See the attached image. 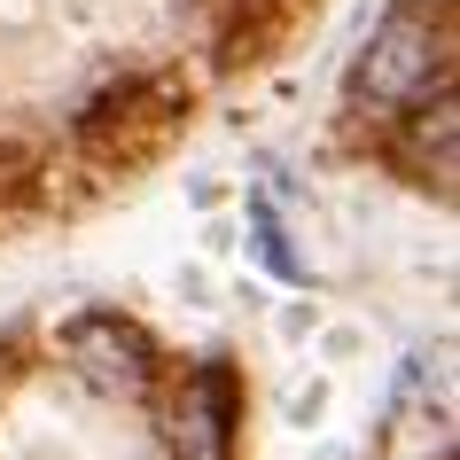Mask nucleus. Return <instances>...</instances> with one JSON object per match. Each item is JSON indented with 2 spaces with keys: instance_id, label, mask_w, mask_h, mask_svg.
I'll use <instances>...</instances> for the list:
<instances>
[{
  "instance_id": "f257e3e1",
  "label": "nucleus",
  "mask_w": 460,
  "mask_h": 460,
  "mask_svg": "<svg viewBox=\"0 0 460 460\" xmlns=\"http://www.w3.org/2000/svg\"><path fill=\"white\" fill-rule=\"evenodd\" d=\"M429 86H453V31H445V8H421V0H398L383 24L367 31V55L359 71H351V102L367 110H413V102H429Z\"/></svg>"
},
{
  "instance_id": "f03ea898",
  "label": "nucleus",
  "mask_w": 460,
  "mask_h": 460,
  "mask_svg": "<svg viewBox=\"0 0 460 460\" xmlns=\"http://www.w3.org/2000/svg\"><path fill=\"white\" fill-rule=\"evenodd\" d=\"M63 359L94 390H141L156 375V343H148L141 320H125V313H78L63 328Z\"/></svg>"
},
{
  "instance_id": "7ed1b4c3",
  "label": "nucleus",
  "mask_w": 460,
  "mask_h": 460,
  "mask_svg": "<svg viewBox=\"0 0 460 460\" xmlns=\"http://www.w3.org/2000/svg\"><path fill=\"white\" fill-rule=\"evenodd\" d=\"M180 453L188 460H226V445H234V421H243V398H234V375L226 367H195L188 383H180Z\"/></svg>"
},
{
  "instance_id": "20e7f679",
  "label": "nucleus",
  "mask_w": 460,
  "mask_h": 460,
  "mask_svg": "<svg viewBox=\"0 0 460 460\" xmlns=\"http://www.w3.org/2000/svg\"><path fill=\"white\" fill-rule=\"evenodd\" d=\"M250 234H258V258H266V266L281 273V281H305V258L289 250V234H281V218H273V203H266V195L250 203Z\"/></svg>"
}]
</instances>
